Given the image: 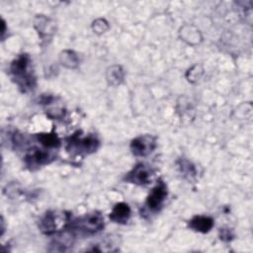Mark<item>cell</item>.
<instances>
[{"label":"cell","instance_id":"1","mask_svg":"<svg viewBox=\"0 0 253 253\" xmlns=\"http://www.w3.org/2000/svg\"><path fill=\"white\" fill-rule=\"evenodd\" d=\"M10 71L13 80L22 92H28L35 88L36 77L31 69V58L28 54H20L14 59L11 63Z\"/></svg>","mask_w":253,"mask_h":253},{"label":"cell","instance_id":"2","mask_svg":"<svg viewBox=\"0 0 253 253\" xmlns=\"http://www.w3.org/2000/svg\"><path fill=\"white\" fill-rule=\"evenodd\" d=\"M70 215L63 211H49L40 220V229L44 234L59 233L70 224Z\"/></svg>","mask_w":253,"mask_h":253},{"label":"cell","instance_id":"3","mask_svg":"<svg viewBox=\"0 0 253 253\" xmlns=\"http://www.w3.org/2000/svg\"><path fill=\"white\" fill-rule=\"evenodd\" d=\"M70 224L85 233H96L103 229L104 227V217L103 215L98 211H93L86 213L85 215L76 218L73 222H70Z\"/></svg>","mask_w":253,"mask_h":253},{"label":"cell","instance_id":"4","mask_svg":"<svg viewBox=\"0 0 253 253\" xmlns=\"http://www.w3.org/2000/svg\"><path fill=\"white\" fill-rule=\"evenodd\" d=\"M156 147V138L150 134H143L133 138L130 142V150L135 156H147Z\"/></svg>","mask_w":253,"mask_h":253},{"label":"cell","instance_id":"5","mask_svg":"<svg viewBox=\"0 0 253 253\" xmlns=\"http://www.w3.org/2000/svg\"><path fill=\"white\" fill-rule=\"evenodd\" d=\"M151 176H152L151 168L143 163H138L125 176L124 179L126 182L143 186L150 182Z\"/></svg>","mask_w":253,"mask_h":253},{"label":"cell","instance_id":"6","mask_svg":"<svg viewBox=\"0 0 253 253\" xmlns=\"http://www.w3.org/2000/svg\"><path fill=\"white\" fill-rule=\"evenodd\" d=\"M68 145L70 148H75L76 150H79V152L92 153L98 148L99 140L94 135H88L86 137L80 138L77 134H75L70 137Z\"/></svg>","mask_w":253,"mask_h":253},{"label":"cell","instance_id":"7","mask_svg":"<svg viewBox=\"0 0 253 253\" xmlns=\"http://www.w3.org/2000/svg\"><path fill=\"white\" fill-rule=\"evenodd\" d=\"M167 197V187L164 182L160 181L151 190L150 194L146 199V206L152 211H157L163 205Z\"/></svg>","mask_w":253,"mask_h":253},{"label":"cell","instance_id":"8","mask_svg":"<svg viewBox=\"0 0 253 253\" xmlns=\"http://www.w3.org/2000/svg\"><path fill=\"white\" fill-rule=\"evenodd\" d=\"M51 156L48 152L39 149V148H33L31 151L26 155L25 162L28 166H42L44 164L49 163Z\"/></svg>","mask_w":253,"mask_h":253},{"label":"cell","instance_id":"9","mask_svg":"<svg viewBox=\"0 0 253 253\" xmlns=\"http://www.w3.org/2000/svg\"><path fill=\"white\" fill-rule=\"evenodd\" d=\"M130 208L126 203H118L114 206L111 213L110 219L117 223H126L130 216Z\"/></svg>","mask_w":253,"mask_h":253},{"label":"cell","instance_id":"10","mask_svg":"<svg viewBox=\"0 0 253 253\" xmlns=\"http://www.w3.org/2000/svg\"><path fill=\"white\" fill-rule=\"evenodd\" d=\"M190 228L195 231L207 233L213 226V219L208 215H196L189 222Z\"/></svg>","mask_w":253,"mask_h":253},{"label":"cell","instance_id":"11","mask_svg":"<svg viewBox=\"0 0 253 253\" xmlns=\"http://www.w3.org/2000/svg\"><path fill=\"white\" fill-rule=\"evenodd\" d=\"M124 77H125V72L122 66L120 65H113L107 69L106 78L110 85L117 86L121 84L124 80Z\"/></svg>","mask_w":253,"mask_h":253},{"label":"cell","instance_id":"12","mask_svg":"<svg viewBox=\"0 0 253 253\" xmlns=\"http://www.w3.org/2000/svg\"><path fill=\"white\" fill-rule=\"evenodd\" d=\"M35 26L42 36H47L53 33L54 25L44 16H38L35 21Z\"/></svg>","mask_w":253,"mask_h":253},{"label":"cell","instance_id":"13","mask_svg":"<svg viewBox=\"0 0 253 253\" xmlns=\"http://www.w3.org/2000/svg\"><path fill=\"white\" fill-rule=\"evenodd\" d=\"M72 235L68 232H63L62 234H59L58 237L53 241L51 246L54 248L50 251H64L72 244Z\"/></svg>","mask_w":253,"mask_h":253},{"label":"cell","instance_id":"14","mask_svg":"<svg viewBox=\"0 0 253 253\" xmlns=\"http://www.w3.org/2000/svg\"><path fill=\"white\" fill-rule=\"evenodd\" d=\"M59 60L62 65H64L67 68H75L77 67L79 61L78 57L75 54V52L71 50H64L61 52L59 56Z\"/></svg>","mask_w":253,"mask_h":253},{"label":"cell","instance_id":"15","mask_svg":"<svg viewBox=\"0 0 253 253\" xmlns=\"http://www.w3.org/2000/svg\"><path fill=\"white\" fill-rule=\"evenodd\" d=\"M38 139L43 146L49 148L57 147L60 144L58 137L53 133H39Z\"/></svg>","mask_w":253,"mask_h":253},{"label":"cell","instance_id":"16","mask_svg":"<svg viewBox=\"0 0 253 253\" xmlns=\"http://www.w3.org/2000/svg\"><path fill=\"white\" fill-rule=\"evenodd\" d=\"M179 167L181 168V172L184 173V175L188 176H195L196 175V169L193 164H191L188 160L181 159Z\"/></svg>","mask_w":253,"mask_h":253},{"label":"cell","instance_id":"17","mask_svg":"<svg viewBox=\"0 0 253 253\" xmlns=\"http://www.w3.org/2000/svg\"><path fill=\"white\" fill-rule=\"evenodd\" d=\"M92 28L95 33L97 34H103L108 30V23L103 19H98L93 22Z\"/></svg>","mask_w":253,"mask_h":253},{"label":"cell","instance_id":"18","mask_svg":"<svg viewBox=\"0 0 253 253\" xmlns=\"http://www.w3.org/2000/svg\"><path fill=\"white\" fill-rule=\"evenodd\" d=\"M219 236L220 239L223 241H229L232 239L233 234L231 233V230L228 228H220L219 230Z\"/></svg>","mask_w":253,"mask_h":253}]
</instances>
